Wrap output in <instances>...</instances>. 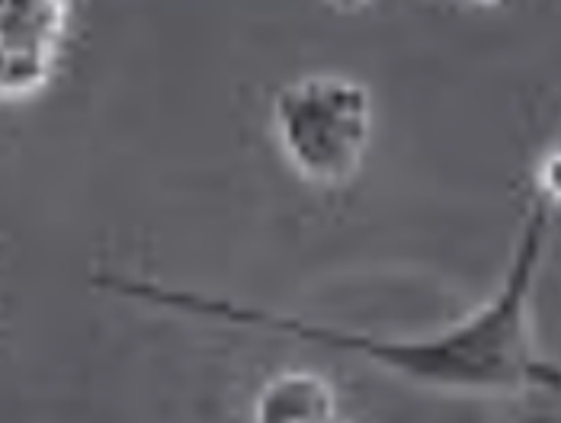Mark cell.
Listing matches in <instances>:
<instances>
[{
	"label": "cell",
	"instance_id": "obj_8",
	"mask_svg": "<svg viewBox=\"0 0 561 423\" xmlns=\"http://www.w3.org/2000/svg\"><path fill=\"white\" fill-rule=\"evenodd\" d=\"M478 3H497V0H478Z\"/></svg>",
	"mask_w": 561,
	"mask_h": 423
},
{
	"label": "cell",
	"instance_id": "obj_1",
	"mask_svg": "<svg viewBox=\"0 0 561 423\" xmlns=\"http://www.w3.org/2000/svg\"><path fill=\"white\" fill-rule=\"evenodd\" d=\"M546 235H549V211L546 206H539L523 225L517 251L511 256L497 296L481 305L462 324H453L449 331L424 340H386L363 331L328 328L293 315L199 296L190 289H168L154 283H129V279H106V283L129 296L168 305L176 311L183 308L190 315H203L213 321L263 328V331L311 340L331 350L359 353L376 366L424 388L462 391V395L556 391L561 388V366L536 350V340L529 331V296L546 251Z\"/></svg>",
	"mask_w": 561,
	"mask_h": 423
},
{
	"label": "cell",
	"instance_id": "obj_3",
	"mask_svg": "<svg viewBox=\"0 0 561 423\" xmlns=\"http://www.w3.org/2000/svg\"><path fill=\"white\" fill-rule=\"evenodd\" d=\"M334 385L305 369H286L266 381L254 398L251 423H334Z\"/></svg>",
	"mask_w": 561,
	"mask_h": 423
},
{
	"label": "cell",
	"instance_id": "obj_2",
	"mask_svg": "<svg viewBox=\"0 0 561 423\" xmlns=\"http://www.w3.org/2000/svg\"><path fill=\"white\" fill-rule=\"evenodd\" d=\"M273 135L299 176L321 186L346 183L373 141V96L341 75L299 78L273 100Z\"/></svg>",
	"mask_w": 561,
	"mask_h": 423
},
{
	"label": "cell",
	"instance_id": "obj_9",
	"mask_svg": "<svg viewBox=\"0 0 561 423\" xmlns=\"http://www.w3.org/2000/svg\"><path fill=\"white\" fill-rule=\"evenodd\" d=\"M334 423H341V421H334Z\"/></svg>",
	"mask_w": 561,
	"mask_h": 423
},
{
	"label": "cell",
	"instance_id": "obj_4",
	"mask_svg": "<svg viewBox=\"0 0 561 423\" xmlns=\"http://www.w3.org/2000/svg\"><path fill=\"white\" fill-rule=\"evenodd\" d=\"M65 26V0H0V48L58 55Z\"/></svg>",
	"mask_w": 561,
	"mask_h": 423
},
{
	"label": "cell",
	"instance_id": "obj_7",
	"mask_svg": "<svg viewBox=\"0 0 561 423\" xmlns=\"http://www.w3.org/2000/svg\"><path fill=\"white\" fill-rule=\"evenodd\" d=\"M334 10H344V13H353V10H363V7H369L373 0H328Z\"/></svg>",
	"mask_w": 561,
	"mask_h": 423
},
{
	"label": "cell",
	"instance_id": "obj_5",
	"mask_svg": "<svg viewBox=\"0 0 561 423\" xmlns=\"http://www.w3.org/2000/svg\"><path fill=\"white\" fill-rule=\"evenodd\" d=\"M55 71V55L48 52H13L0 48V100H23L39 93Z\"/></svg>",
	"mask_w": 561,
	"mask_h": 423
},
{
	"label": "cell",
	"instance_id": "obj_6",
	"mask_svg": "<svg viewBox=\"0 0 561 423\" xmlns=\"http://www.w3.org/2000/svg\"><path fill=\"white\" fill-rule=\"evenodd\" d=\"M539 186L549 199L561 203V148L546 155V161L539 164Z\"/></svg>",
	"mask_w": 561,
	"mask_h": 423
}]
</instances>
